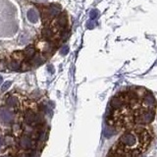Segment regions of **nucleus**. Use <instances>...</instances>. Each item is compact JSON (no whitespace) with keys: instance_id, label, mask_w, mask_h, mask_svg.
<instances>
[{"instance_id":"nucleus-1","label":"nucleus","mask_w":157,"mask_h":157,"mask_svg":"<svg viewBox=\"0 0 157 157\" xmlns=\"http://www.w3.org/2000/svg\"><path fill=\"white\" fill-rule=\"evenodd\" d=\"M116 145L124 150H128V151L130 150L139 151V149H140V143L136 130L126 131L122 136H120Z\"/></svg>"},{"instance_id":"nucleus-2","label":"nucleus","mask_w":157,"mask_h":157,"mask_svg":"<svg viewBox=\"0 0 157 157\" xmlns=\"http://www.w3.org/2000/svg\"><path fill=\"white\" fill-rule=\"evenodd\" d=\"M155 118V110H148L145 108H140L134 114L133 122L136 125H148L154 120Z\"/></svg>"},{"instance_id":"nucleus-3","label":"nucleus","mask_w":157,"mask_h":157,"mask_svg":"<svg viewBox=\"0 0 157 157\" xmlns=\"http://www.w3.org/2000/svg\"><path fill=\"white\" fill-rule=\"evenodd\" d=\"M127 106L128 105H127L126 101L121 93L118 94L116 96H113L112 99L110 100V107L112 108L113 111H116V112L121 111L122 109H124V108H126Z\"/></svg>"},{"instance_id":"nucleus-4","label":"nucleus","mask_w":157,"mask_h":157,"mask_svg":"<svg viewBox=\"0 0 157 157\" xmlns=\"http://www.w3.org/2000/svg\"><path fill=\"white\" fill-rule=\"evenodd\" d=\"M142 104H143V108L148 110H155L156 108V100L155 97L152 95L151 92L146 91V93L145 94V96L142 99Z\"/></svg>"},{"instance_id":"nucleus-5","label":"nucleus","mask_w":157,"mask_h":157,"mask_svg":"<svg viewBox=\"0 0 157 157\" xmlns=\"http://www.w3.org/2000/svg\"><path fill=\"white\" fill-rule=\"evenodd\" d=\"M14 113L7 109V107L0 108V121L2 123H11L14 120Z\"/></svg>"},{"instance_id":"nucleus-6","label":"nucleus","mask_w":157,"mask_h":157,"mask_svg":"<svg viewBox=\"0 0 157 157\" xmlns=\"http://www.w3.org/2000/svg\"><path fill=\"white\" fill-rule=\"evenodd\" d=\"M25 122L29 126H34L37 124V114L32 110L27 111L25 114Z\"/></svg>"},{"instance_id":"nucleus-7","label":"nucleus","mask_w":157,"mask_h":157,"mask_svg":"<svg viewBox=\"0 0 157 157\" xmlns=\"http://www.w3.org/2000/svg\"><path fill=\"white\" fill-rule=\"evenodd\" d=\"M19 145H20V147H21L22 149L28 150L29 148H32V139L28 135H25V136H23L20 137Z\"/></svg>"},{"instance_id":"nucleus-8","label":"nucleus","mask_w":157,"mask_h":157,"mask_svg":"<svg viewBox=\"0 0 157 157\" xmlns=\"http://www.w3.org/2000/svg\"><path fill=\"white\" fill-rule=\"evenodd\" d=\"M28 20L31 23H37L38 21V14L34 9H29L27 13Z\"/></svg>"},{"instance_id":"nucleus-9","label":"nucleus","mask_w":157,"mask_h":157,"mask_svg":"<svg viewBox=\"0 0 157 157\" xmlns=\"http://www.w3.org/2000/svg\"><path fill=\"white\" fill-rule=\"evenodd\" d=\"M60 11L61 8L59 5H51L48 9V15L50 17H55V16H57L60 13Z\"/></svg>"},{"instance_id":"nucleus-10","label":"nucleus","mask_w":157,"mask_h":157,"mask_svg":"<svg viewBox=\"0 0 157 157\" xmlns=\"http://www.w3.org/2000/svg\"><path fill=\"white\" fill-rule=\"evenodd\" d=\"M6 104L9 107H17L19 106V99L16 96H10L6 99Z\"/></svg>"},{"instance_id":"nucleus-11","label":"nucleus","mask_w":157,"mask_h":157,"mask_svg":"<svg viewBox=\"0 0 157 157\" xmlns=\"http://www.w3.org/2000/svg\"><path fill=\"white\" fill-rule=\"evenodd\" d=\"M44 61H45L44 58H42L41 56H39V55H37V56H34L32 59L31 65H32V66H39V65L43 64Z\"/></svg>"},{"instance_id":"nucleus-12","label":"nucleus","mask_w":157,"mask_h":157,"mask_svg":"<svg viewBox=\"0 0 157 157\" xmlns=\"http://www.w3.org/2000/svg\"><path fill=\"white\" fill-rule=\"evenodd\" d=\"M66 23H67V18H66V15L65 14L61 15L57 20V24L60 28H64L65 26H66Z\"/></svg>"},{"instance_id":"nucleus-13","label":"nucleus","mask_w":157,"mask_h":157,"mask_svg":"<svg viewBox=\"0 0 157 157\" xmlns=\"http://www.w3.org/2000/svg\"><path fill=\"white\" fill-rule=\"evenodd\" d=\"M8 67L13 71H17L20 69V63L18 61H11L8 65Z\"/></svg>"},{"instance_id":"nucleus-14","label":"nucleus","mask_w":157,"mask_h":157,"mask_svg":"<svg viewBox=\"0 0 157 157\" xmlns=\"http://www.w3.org/2000/svg\"><path fill=\"white\" fill-rule=\"evenodd\" d=\"M25 54H26V56H28V57L34 56V48L32 47V46L27 47V48H26V50H25Z\"/></svg>"},{"instance_id":"nucleus-15","label":"nucleus","mask_w":157,"mask_h":157,"mask_svg":"<svg viewBox=\"0 0 157 157\" xmlns=\"http://www.w3.org/2000/svg\"><path fill=\"white\" fill-rule=\"evenodd\" d=\"M3 142L6 145H12L14 143V139L11 136H5L4 139H3Z\"/></svg>"},{"instance_id":"nucleus-16","label":"nucleus","mask_w":157,"mask_h":157,"mask_svg":"<svg viewBox=\"0 0 157 157\" xmlns=\"http://www.w3.org/2000/svg\"><path fill=\"white\" fill-rule=\"evenodd\" d=\"M42 34L44 35L46 38H49V37H51L52 35H53V32H51V29H45L43 32H42Z\"/></svg>"},{"instance_id":"nucleus-17","label":"nucleus","mask_w":157,"mask_h":157,"mask_svg":"<svg viewBox=\"0 0 157 157\" xmlns=\"http://www.w3.org/2000/svg\"><path fill=\"white\" fill-rule=\"evenodd\" d=\"M11 84H12V83H11V81H5V83L3 84H2V87H1V91H6L10 87H11Z\"/></svg>"},{"instance_id":"nucleus-18","label":"nucleus","mask_w":157,"mask_h":157,"mask_svg":"<svg viewBox=\"0 0 157 157\" xmlns=\"http://www.w3.org/2000/svg\"><path fill=\"white\" fill-rule=\"evenodd\" d=\"M90 19L91 20H94V19H96L98 17V11L95 9H93V10H91L90 13Z\"/></svg>"},{"instance_id":"nucleus-19","label":"nucleus","mask_w":157,"mask_h":157,"mask_svg":"<svg viewBox=\"0 0 157 157\" xmlns=\"http://www.w3.org/2000/svg\"><path fill=\"white\" fill-rule=\"evenodd\" d=\"M32 98H34V99H37V98H39L41 96V92L39 90H35L34 92L32 93Z\"/></svg>"},{"instance_id":"nucleus-20","label":"nucleus","mask_w":157,"mask_h":157,"mask_svg":"<svg viewBox=\"0 0 157 157\" xmlns=\"http://www.w3.org/2000/svg\"><path fill=\"white\" fill-rule=\"evenodd\" d=\"M68 52H69V47L67 46V45L63 46V47L61 48V50H60V53H61L62 55H66Z\"/></svg>"},{"instance_id":"nucleus-21","label":"nucleus","mask_w":157,"mask_h":157,"mask_svg":"<svg viewBox=\"0 0 157 157\" xmlns=\"http://www.w3.org/2000/svg\"><path fill=\"white\" fill-rule=\"evenodd\" d=\"M94 22H92V20L91 21H90V22H87V28L88 29H92L93 27H94Z\"/></svg>"},{"instance_id":"nucleus-22","label":"nucleus","mask_w":157,"mask_h":157,"mask_svg":"<svg viewBox=\"0 0 157 157\" xmlns=\"http://www.w3.org/2000/svg\"><path fill=\"white\" fill-rule=\"evenodd\" d=\"M18 157H31V156H29V154H28V153H21V154H19Z\"/></svg>"},{"instance_id":"nucleus-23","label":"nucleus","mask_w":157,"mask_h":157,"mask_svg":"<svg viewBox=\"0 0 157 157\" xmlns=\"http://www.w3.org/2000/svg\"><path fill=\"white\" fill-rule=\"evenodd\" d=\"M1 81H2V77L0 76V83H1Z\"/></svg>"},{"instance_id":"nucleus-24","label":"nucleus","mask_w":157,"mask_h":157,"mask_svg":"<svg viewBox=\"0 0 157 157\" xmlns=\"http://www.w3.org/2000/svg\"><path fill=\"white\" fill-rule=\"evenodd\" d=\"M2 157H8V156H2Z\"/></svg>"}]
</instances>
